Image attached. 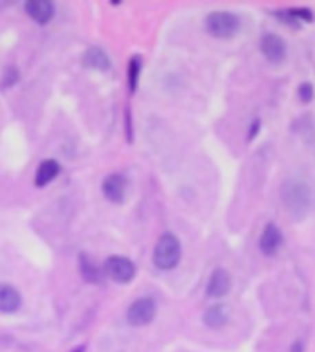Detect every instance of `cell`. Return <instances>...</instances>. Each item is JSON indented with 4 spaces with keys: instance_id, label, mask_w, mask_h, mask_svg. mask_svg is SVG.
Listing matches in <instances>:
<instances>
[{
    "instance_id": "obj_1",
    "label": "cell",
    "mask_w": 315,
    "mask_h": 352,
    "mask_svg": "<svg viewBox=\"0 0 315 352\" xmlns=\"http://www.w3.org/2000/svg\"><path fill=\"white\" fill-rule=\"evenodd\" d=\"M282 202L291 217L303 221L314 210L315 193L312 182L304 176H291L282 184Z\"/></svg>"
},
{
    "instance_id": "obj_2",
    "label": "cell",
    "mask_w": 315,
    "mask_h": 352,
    "mask_svg": "<svg viewBox=\"0 0 315 352\" xmlns=\"http://www.w3.org/2000/svg\"><path fill=\"white\" fill-rule=\"evenodd\" d=\"M180 256H182V245L178 237L171 232H165L154 247V265L162 271H171L178 265Z\"/></svg>"
},
{
    "instance_id": "obj_3",
    "label": "cell",
    "mask_w": 315,
    "mask_h": 352,
    "mask_svg": "<svg viewBox=\"0 0 315 352\" xmlns=\"http://www.w3.org/2000/svg\"><path fill=\"white\" fill-rule=\"evenodd\" d=\"M204 28L212 37L232 39L241 28V21L232 12H213L204 21Z\"/></svg>"
},
{
    "instance_id": "obj_4",
    "label": "cell",
    "mask_w": 315,
    "mask_h": 352,
    "mask_svg": "<svg viewBox=\"0 0 315 352\" xmlns=\"http://www.w3.org/2000/svg\"><path fill=\"white\" fill-rule=\"evenodd\" d=\"M104 271H106V276L117 284H128L135 276L133 261L124 256H109L104 263Z\"/></svg>"
},
{
    "instance_id": "obj_5",
    "label": "cell",
    "mask_w": 315,
    "mask_h": 352,
    "mask_svg": "<svg viewBox=\"0 0 315 352\" xmlns=\"http://www.w3.org/2000/svg\"><path fill=\"white\" fill-rule=\"evenodd\" d=\"M156 316V302L149 297L138 298L135 302L128 308L127 319L132 327H145Z\"/></svg>"
},
{
    "instance_id": "obj_6",
    "label": "cell",
    "mask_w": 315,
    "mask_h": 352,
    "mask_svg": "<svg viewBox=\"0 0 315 352\" xmlns=\"http://www.w3.org/2000/svg\"><path fill=\"white\" fill-rule=\"evenodd\" d=\"M260 50L263 58L273 65H280L287 56V45L276 34H265L260 41Z\"/></svg>"
},
{
    "instance_id": "obj_7",
    "label": "cell",
    "mask_w": 315,
    "mask_h": 352,
    "mask_svg": "<svg viewBox=\"0 0 315 352\" xmlns=\"http://www.w3.org/2000/svg\"><path fill=\"white\" fill-rule=\"evenodd\" d=\"M284 245V236H282V230L274 223H269L265 225L263 232H261L260 237V252L267 258H273L280 252Z\"/></svg>"
},
{
    "instance_id": "obj_8",
    "label": "cell",
    "mask_w": 315,
    "mask_h": 352,
    "mask_svg": "<svg viewBox=\"0 0 315 352\" xmlns=\"http://www.w3.org/2000/svg\"><path fill=\"white\" fill-rule=\"evenodd\" d=\"M127 189H128V180L127 176L121 175V173H113L104 178L102 182V193L104 197L108 199L109 202L113 204H121L127 197Z\"/></svg>"
},
{
    "instance_id": "obj_9",
    "label": "cell",
    "mask_w": 315,
    "mask_h": 352,
    "mask_svg": "<svg viewBox=\"0 0 315 352\" xmlns=\"http://www.w3.org/2000/svg\"><path fill=\"white\" fill-rule=\"evenodd\" d=\"M274 17L279 19L280 23H284L285 26H301L314 23V12L309 8H290V10H280L274 12Z\"/></svg>"
},
{
    "instance_id": "obj_10",
    "label": "cell",
    "mask_w": 315,
    "mask_h": 352,
    "mask_svg": "<svg viewBox=\"0 0 315 352\" xmlns=\"http://www.w3.org/2000/svg\"><path fill=\"white\" fill-rule=\"evenodd\" d=\"M230 274L228 271H224V269H215L208 280V287H206V295L210 298H223L224 295H228L230 292Z\"/></svg>"
},
{
    "instance_id": "obj_11",
    "label": "cell",
    "mask_w": 315,
    "mask_h": 352,
    "mask_svg": "<svg viewBox=\"0 0 315 352\" xmlns=\"http://www.w3.org/2000/svg\"><path fill=\"white\" fill-rule=\"evenodd\" d=\"M26 13L34 19L37 25H47L54 17V4L50 0H28L25 4Z\"/></svg>"
},
{
    "instance_id": "obj_12",
    "label": "cell",
    "mask_w": 315,
    "mask_h": 352,
    "mask_svg": "<svg viewBox=\"0 0 315 352\" xmlns=\"http://www.w3.org/2000/svg\"><path fill=\"white\" fill-rule=\"evenodd\" d=\"M23 298L17 287L10 284H0V314H15L21 308Z\"/></svg>"
},
{
    "instance_id": "obj_13",
    "label": "cell",
    "mask_w": 315,
    "mask_h": 352,
    "mask_svg": "<svg viewBox=\"0 0 315 352\" xmlns=\"http://www.w3.org/2000/svg\"><path fill=\"white\" fill-rule=\"evenodd\" d=\"M82 63H84V67L97 69V71H108L111 67V61H109L106 50L98 49V47H91V49L85 50Z\"/></svg>"
},
{
    "instance_id": "obj_14",
    "label": "cell",
    "mask_w": 315,
    "mask_h": 352,
    "mask_svg": "<svg viewBox=\"0 0 315 352\" xmlns=\"http://www.w3.org/2000/svg\"><path fill=\"white\" fill-rule=\"evenodd\" d=\"M61 173V165L56 162V160H45L39 164L36 173V186L37 188H45L49 186L54 178H58V175Z\"/></svg>"
},
{
    "instance_id": "obj_15",
    "label": "cell",
    "mask_w": 315,
    "mask_h": 352,
    "mask_svg": "<svg viewBox=\"0 0 315 352\" xmlns=\"http://www.w3.org/2000/svg\"><path fill=\"white\" fill-rule=\"evenodd\" d=\"M226 322H228V308L223 306V304L210 306V308L204 311V324H206V327L217 330V328H223Z\"/></svg>"
},
{
    "instance_id": "obj_16",
    "label": "cell",
    "mask_w": 315,
    "mask_h": 352,
    "mask_svg": "<svg viewBox=\"0 0 315 352\" xmlns=\"http://www.w3.org/2000/svg\"><path fill=\"white\" fill-rule=\"evenodd\" d=\"M80 271H82V274H84V278L87 282H93V284L100 282V274H98L97 267L93 265V261L85 254H80Z\"/></svg>"
},
{
    "instance_id": "obj_17",
    "label": "cell",
    "mask_w": 315,
    "mask_h": 352,
    "mask_svg": "<svg viewBox=\"0 0 315 352\" xmlns=\"http://www.w3.org/2000/svg\"><path fill=\"white\" fill-rule=\"evenodd\" d=\"M140 74H141V58L140 56H133L130 63H128V85H130V91L138 89L140 84Z\"/></svg>"
},
{
    "instance_id": "obj_18",
    "label": "cell",
    "mask_w": 315,
    "mask_h": 352,
    "mask_svg": "<svg viewBox=\"0 0 315 352\" xmlns=\"http://www.w3.org/2000/svg\"><path fill=\"white\" fill-rule=\"evenodd\" d=\"M19 80V71L15 67H8L0 78V89H6V87H12V85L17 84Z\"/></svg>"
},
{
    "instance_id": "obj_19",
    "label": "cell",
    "mask_w": 315,
    "mask_h": 352,
    "mask_svg": "<svg viewBox=\"0 0 315 352\" xmlns=\"http://www.w3.org/2000/svg\"><path fill=\"white\" fill-rule=\"evenodd\" d=\"M297 95L301 98V102H312V98H314V85H312V82H303V84L298 85Z\"/></svg>"
},
{
    "instance_id": "obj_20",
    "label": "cell",
    "mask_w": 315,
    "mask_h": 352,
    "mask_svg": "<svg viewBox=\"0 0 315 352\" xmlns=\"http://www.w3.org/2000/svg\"><path fill=\"white\" fill-rule=\"evenodd\" d=\"M260 128H261V121L260 119H254L252 121V124H250V130H249V135H247V140L252 141L258 135V132H260Z\"/></svg>"
},
{
    "instance_id": "obj_21",
    "label": "cell",
    "mask_w": 315,
    "mask_h": 352,
    "mask_svg": "<svg viewBox=\"0 0 315 352\" xmlns=\"http://www.w3.org/2000/svg\"><path fill=\"white\" fill-rule=\"evenodd\" d=\"M303 349H304L303 343H301V341H297V343H293V346H291V352H304Z\"/></svg>"
}]
</instances>
